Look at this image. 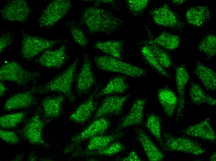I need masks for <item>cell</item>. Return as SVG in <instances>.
Returning <instances> with one entry per match:
<instances>
[{"mask_svg":"<svg viewBox=\"0 0 216 161\" xmlns=\"http://www.w3.org/2000/svg\"><path fill=\"white\" fill-rule=\"evenodd\" d=\"M95 83L91 61L85 53L82 68L76 77L75 91L79 96L88 93Z\"/></svg>","mask_w":216,"mask_h":161,"instance_id":"cell-12","label":"cell"},{"mask_svg":"<svg viewBox=\"0 0 216 161\" xmlns=\"http://www.w3.org/2000/svg\"><path fill=\"white\" fill-rule=\"evenodd\" d=\"M99 89V87H97L70 115L69 117L70 120L79 124H83L89 120L97 107V103L95 98Z\"/></svg>","mask_w":216,"mask_h":161,"instance_id":"cell-18","label":"cell"},{"mask_svg":"<svg viewBox=\"0 0 216 161\" xmlns=\"http://www.w3.org/2000/svg\"><path fill=\"white\" fill-rule=\"evenodd\" d=\"M0 137L3 141L11 145H16L20 141L16 133L11 131L1 129Z\"/></svg>","mask_w":216,"mask_h":161,"instance_id":"cell-38","label":"cell"},{"mask_svg":"<svg viewBox=\"0 0 216 161\" xmlns=\"http://www.w3.org/2000/svg\"><path fill=\"white\" fill-rule=\"evenodd\" d=\"M185 17L187 23L195 27L204 25L211 18L209 7L206 6L192 7L187 10Z\"/></svg>","mask_w":216,"mask_h":161,"instance_id":"cell-20","label":"cell"},{"mask_svg":"<svg viewBox=\"0 0 216 161\" xmlns=\"http://www.w3.org/2000/svg\"><path fill=\"white\" fill-rule=\"evenodd\" d=\"M96 67L105 72L121 74L133 78H140L146 74L142 67L107 55L96 56L93 59Z\"/></svg>","mask_w":216,"mask_h":161,"instance_id":"cell-3","label":"cell"},{"mask_svg":"<svg viewBox=\"0 0 216 161\" xmlns=\"http://www.w3.org/2000/svg\"><path fill=\"white\" fill-rule=\"evenodd\" d=\"M130 96L129 94L122 96H111L106 98L97 111L94 120L107 115L117 116L122 112L124 105Z\"/></svg>","mask_w":216,"mask_h":161,"instance_id":"cell-14","label":"cell"},{"mask_svg":"<svg viewBox=\"0 0 216 161\" xmlns=\"http://www.w3.org/2000/svg\"><path fill=\"white\" fill-rule=\"evenodd\" d=\"M125 148V146L119 141L112 142L104 148L94 150H85L81 149L80 146L75 149L72 155L75 157L94 155L109 156L122 151Z\"/></svg>","mask_w":216,"mask_h":161,"instance_id":"cell-24","label":"cell"},{"mask_svg":"<svg viewBox=\"0 0 216 161\" xmlns=\"http://www.w3.org/2000/svg\"><path fill=\"white\" fill-rule=\"evenodd\" d=\"M190 79V75L185 65H181L175 69V80L178 94V103L175 120H178L185 107V93L187 85Z\"/></svg>","mask_w":216,"mask_h":161,"instance_id":"cell-16","label":"cell"},{"mask_svg":"<svg viewBox=\"0 0 216 161\" xmlns=\"http://www.w3.org/2000/svg\"><path fill=\"white\" fill-rule=\"evenodd\" d=\"M111 125V122L104 117L95 119L88 126L80 133L73 136L70 144L64 150L65 154L72 152L83 141L98 135H103Z\"/></svg>","mask_w":216,"mask_h":161,"instance_id":"cell-7","label":"cell"},{"mask_svg":"<svg viewBox=\"0 0 216 161\" xmlns=\"http://www.w3.org/2000/svg\"><path fill=\"white\" fill-rule=\"evenodd\" d=\"M79 61L76 59L63 71L45 84L34 87L31 90L34 93L43 94L50 92L63 94L71 102L76 98L72 91V86L75 77V71Z\"/></svg>","mask_w":216,"mask_h":161,"instance_id":"cell-2","label":"cell"},{"mask_svg":"<svg viewBox=\"0 0 216 161\" xmlns=\"http://www.w3.org/2000/svg\"><path fill=\"white\" fill-rule=\"evenodd\" d=\"M146 125L149 131L156 139L162 148L164 142L162 135L160 118L155 114H151L147 118Z\"/></svg>","mask_w":216,"mask_h":161,"instance_id":"cell-34","label":"cell"},{"mask_svg":"<svg viewBox=\"0 0 216 161\" xmlns=\"http://www.w3.org/2000/svg\"><path fill=\"white\" fill-rule=\"evenodd\" d=\"M129 85L127 82L125 76H118L110 79L106 85L98 92L95 98L112 94H123L129 88Z\"/></svg>","mask_w":216,"mask_h":161,"instance_id":"cell-27","label":"cell"},{"mask_svg":"<svg viewBox=\"0 0 216 161\" xmlns=\"http://www.w3.org/2000/svg\"><path fill=\"white\" fill-rule=\"evenodd\" d=\"M190 98L192 102L197 105L206 104L212 106L216 105V99L207 94L198 84L192 82L189 90Z\"/></svg>","mask_w":216,"mask_h":161,"instance_id":"cell-29","label":"cell"},{"mask_svg":"<svg viewBox=\"0 0 216 161\" xmlns=\"http://www.w3.org/2000/svg\"><path fill=\"white\" fill-rule=\"evenodd\" d=\"M124 45L123 40H110L96 42L93 47L107 55L121 60Z\"/></svg>","mask_w":216,"mask_h":161,"instance_id":"cell-26","label":"cell"},{"mask_svg":"<svg viewBox=\"0 0 216 161\" xmlns=\"http://www.w3.org/2000/svg\"><path fill=\"white\" fill-rule=\"evenodd\" d=\"M40 76L38 72L25 69L15 61L6 62L0 69L1 81L13 82L20 86H25Z\"/></svg>","mask_w":216,"mask_h":161,"instance_id":"cell-5","label":"cell"},{"mask_svg":"<svg viewBox=\"0 0 216 161\" xmlns=\"http://www.w3.org/2000/svg\"><path fill=\"white\" fill-rule=\"evenodd\" d=\"M117 160L123 161H141L136 151L133 150L123 158H118L117 159Z\"/></svg>","mask_w":216,"mask_h":161,"instance_id":"cell-40","label":"cell"},{"mask_svg":"<svg viewBox=\"0 0 216 161\" xmlns=\"http://www.w3.org/2000/svg\"><path fill=\"white\" fill-rule=\"evenodd\" d=\"M13 41L12 35L10 34H3L0 38V52L1 54L3 50L10 45Z\"/></svg>","mask_w":216,"mask_h":161,"instance_id":"cell-39","label":"cell"},{"mask_svg":"<svg viewBox=\"0 0 216 161\" xmlns=\"http://www.w3.org/2000/svg\"><path fill=\"white\" fill-rule=\"evenodd\" d=\"M154 42L158 46L169 50H173L177 48L180 42V39L177 35L163 32L155 38Z\"/></svg>","mask_w":216,"mask_h":161,"instance_id":"cell-31","label":"cell"},{"mask_svg":"<svg viewBox=\"0 0 216 161\" xmlns=\"http://www.w3.org/2000/svg\"><path fill=\"white\" fill-rule=\"evenodd\" d=\"M37 159V157L34 154H31L28 157V160L29 161H36Z\"/></svg>","mask_w":216,"mask_h":161,"instance_id":"cell-44","label":"cell"},{"mask_svg":"<svg viewBox=\"0 0 216 161\" xmlns=\"http://www.w3.org/2000/svg\"><path fill=\"white\" fill-rule=\"evenodd\" d=\"M66 97L64 95L48 96L41 102L43 117L51 121L60 115L63 102Z\"/></svg>","mask_w":216,"mask_h":161,"instance_id":"cell-21","label":"cell"},{"mask_svg":"<svg viewBox=\"0 0 216 161\" xmlns=\"http://www.w3.org/2000/svg\"><path fill=\"white\" fill-rule=\"evenodd\" d=\"M124 133L119 132L108 135H101L90 139L88 143L84 150L86 151L97 150L108 146L115 140L121 138Z\"/></svg>","mask_w":216,"mask_h":161,"instance_id":"cell-30","label":"cell"},{"mask_svg":"<svg viewBox=\"0 0 216 161\" xmlns=\"http://www.w3.org/2000/svg\"><path fill=\"white\" fill-rule=\"evenodd\" d=\"M50 121L43 116L42 109L39 107L34 115L25 122L24 125L18 130L17 133L25 140L33 145L50 148L43 138V132L45 126Z\"/></svg>","mask_w":216,"mask_h":161,"instance_id":"cell-4","label":"cell"},{"mask_svg":"<svg viewBox=\"0 0 216 161\" xmlns=\"http://www.w3.org/2000/svg\"><path fill=\"white\" fill-rule=\"evenodd\" d=\"M61 42L62 41L60 40L49 39L24 33L21 41L20 52L23 58L31 59Z\"/></svg>","mask_w":216,"mask_h":161,"instance_id":"cell-9","label":"cell"},{"mask_svg":"<svg viewBox=\"0 0 216 161\" xmlns=\"http://www.w3.org/2000/svg\"><path fill=\"white\" fill-rule=\"evenodd\" d=\"M198 48L208 59L214 57L216 54V35L212 33L205 35L199 43Z\"/></svg>","mask_w":216,"mask_h":161,"instance_id":"cell-32","label":"cell"},{"mask_svg":"<svg viewBox=\"0 0 216 161\" xmlns=\"http://www.w3.org/2000/svg\"><path fill=\"white\" fill-rule=\"evenodd\" d=\"M141 53L148 63L162 76L170 79L171 76L159 63L152 52L146 45L143 46Z\"/></svg>","mask_w":216,"mask_h":161,"instance_id":"cell-35","label":"cell"},{"mask_svg":"<svg viewBox=\"0 0 216 161\" xmlns=\"http://www.w3.org/2000/svg\"><path fill=\"white\" fill-rule=\"evenodd\" d=\"M31 12L28 3L24 0L9 1L1 11L4 20L21 23L27 20Z\"/></svg>","mask_w":216,"mask_h":161,"instance_id":"cell-11","label":"cell"},{"mask_svg":"<svg viewBox=\"0 0 216 161\" xmlns=\"http://www.w3.org/2000/svg\"><path fill=\"white\" fill-rule=\"evenodd\" d=\"M164 144L162 149L169 151H177L198 156L205 150L198 142L192 139L177 137L168 133L163 134Z\"/></svg>","mask_w":216,"mask_h":161,"instance_id":"cell-6","label":"cell"},{"mask_svg":"<svg viewBox=\"0 0 216 161\" xmlns=\"http://www.w3.org/2000/svg\"><path fill=\"white\" fill-rule=\"evenodd\" d=\"M8 89L6 87L3 83L1 81L0 83V96H3Z\"/></svg>","mask_w":216,"mask_h":161,"instance_id":"cell-41","label":"cell"},{"mask_svg":"<svg viewBox=\"0 0 216 161\" xmlns=\"http://www.w3.org/2000/svg\"><path fill=\"white\" fill-rule=\"evenodd\" d=\"M136 133L137 139L149 161H160L164 159V154L157 147L143 130L137 129Z\"/></svg>","mask_w":216,"mask_h":161,"instance_id":"cell-22","label":"cell"},{"mask_svg":"<svg viewBox=\"0 0 216 161\" xmlns=\"http://www.w3.org/2000/svg\"><path fill=\"white\" fill-rule=\"evenodd\" d=\"M34 93L32 90L16 94L8 98L3 108L4 111L29 108L37 103Z\"/></svg>","mask_w":216,"mask_h":161,"instance_id":"cell-19","label":"cell"},{"mask_svg":"<svg viewBox=\"0 0 216 161\" xmlns=\"http://www.w3.org/2000/svg\"><path fill=\"white\" fill-rule=\"evenodd\" d=\"M66 49V45L62 44L56 50H46L37 59V62L47 68H61L70 58Z\"/></svg>","mask_w":216,"mask_h":161,"instance_id":"cell-15","label":"cell"},{"mask_svg":"<svg viewBox=\"0 0 216 161\" xmlns=\"http://www.w3.org/2000/svg\"><path fill=\"white\" fill-rule=\"evenodd\" d=\"M147 99L137 98L133 103L127 114L119 123L117 130L119 131L133 126H142L143 123L144 110Z\"/></svg>","mask_w":216,"mask_h":161,"instance_id":"cell-13","label":"cell"},{"mask_svg":"<svg viewBox=\"0 0 216 161\" xmlns=\"http://www.w3.org/2000/svg\"><path fill=\"white\" fill-rule=\"evenodd\" d=\"M216 155V152H214L210 156L209 159V160L212 161H215Z\"/></svg>","mask_w":216,"mask_h":161,"instance_id":"cell-45","label":"cell"},{"mask_svg":"<svg viewBox=\"0 0 216 161\" xmlns=\"http://www.w3.org/2000/svg\"><path fill=\"white\" fill-rule=\"evenodd\" d=\"M150 14L154 22L158 25L176 30L184 26L183 22L166 3L153 9Z\"/></svg>","mask_w":216,"mask_h":161,"instance_id":"cell-10","label":"cell"},{"mask_svg":"<svg viewBox=\"0 0 216 161\" xmlns=\"http://www.w3.org/2000/svg\"><path fill=\"white\" fill-rule=\"evenodd\" d=\"M70 31L73 38L76 43L83 48L88 46V40L82 29L77 27L73 26L70 28Z\"/></svg>","mask_w":216,"mask_h":161,"instance_id":"cell-37","label":"cell"},{"mask_svg":"<svg viewBox=\"0 0 216 161\" xmlns=\"http://www.w3.org/2000/svg\"><path fill=\"white\" fill-rule=\"evenodd\" d=\"M72 7L70 0H54L50 2L42 11L38 20L41 28H49L64 17Z\"/></svg>","mask_w":216,"mask_h":161,"instance_id":"cell-8","label":"cell"},{"mask_svg":"<svg viewBox=\"0 0 216 161\" xmlns=\"http://www.w3.org/2000/svg\"><path fill=\"white\" fill-rule=\"evenodd\" d=\"M158 99L165 114L173 116L177 107L178 99L174 92L167 87L159 89L157 91Z\"/></svg>","mask_w":216,"mask_h":161,"instance_id":"cell-23","label":"cell"},{"mask_svg":"<svg viewBox=\"0 0 216 161\" xmlns=\"http://www.w3.org/2000/svg\"><path fill=\"white\" fill-rule=\"evenodd\" d=\"M148 32L149 37L144 42L145 45L149 47L162 67L164 68H170L173 64L170 56L166 51L154 42L151 33L149 30Z\"/></svg>","mask_w":216,"mask_h":161,"instance_id":"cell-28","label":"cell"},{"mask_svg":"<svg viewBox=\"0 0 216 161\" xmlns=\"http://www.w3.org/2000/svg\"><path fill=\"white\" fill-rule=\"evenodd\" d=\"M95 1H96L95 2V6H98L101 3L111 4H114L115 3V1L113 0H97Z\"/></svg>","mask_w":216,"mask_h":161,"instance_id":"cell-42","label":"cell"},{"mask_svg":"<svg viewBox=\"0 0 216 161\" xmlns=\"http://www.w3.org/2000/svg\"><path fill=\"white\" fill-rule=\"evenodd\" d=\"M27 114V112L23 111L1 115L0 117V127L3 129L15 128L24 121Z\"/></svg>","mask_w":216,"mask_h":161,"instance_id":"cell-33","label":"cell"},{"mask_svg":"<svg viewBox=\"0 0 216 161\" xmlns=\"http://www.w3.org/2000/svg\"><path fill=\"white\" fill-rule=\"evenodd\" d=\"M126 3L130 12L134 15L141 14L147 7L148 0H127Z\"/></svg>","mask_w":216,"mask_h":161,"instance_id":"cell-36","label":"cell"},{"mask_svg":"<svg viewBox=\"0 0 216 161\" xmlns=\"http://www.w3.org/2000/svg\"><path fill=\"white\" fill-rule=\"evenodd\" d=\"M194 73L206 89L216 91V74L213 69L200 62H198Z\"/></svg>","mask_w":216,"mask_h":161,"instance_id":"cell-25","label":"cell"},{"mask_svg":"<svg viewBox=\"0 0 216 161\" xmlns=\"http://www.w3.org/2000/svg\"><path fill=\"white\" fill-rule=\"evenodd\" d=\"M180 132L190 136L195 137L212 143H215V133L211 124L209 117L182 130Z\"/></svg>","mask_w":216,"mask_h":161,"instance_id":"cell-17","label":"cell"},{"mask_svg":"<svg viewBox=\"0 0 216 161\" xmlns=\"http://www.w3.org/2000/svg\"><path fill=\"white\" fill-rule=\"evenodd\" d=\"M80 21L93 34L112 33L121 28L123 24L121 19L96 6L86 8L82 15Z\"/></svg>","mask_w":216,"mask_h":161,"instance_id":"cell-1","label":"cell"},{"mask_svg":"<svg viewBox=\"0 0 216 161\" xmlns=\"http://www.w3.org/2000/svg\"><path fill=\"white\" fill-rule=\"evenodd\" d=\"M171 1L172 3L178 5L182 4L186 1L184 0H173Z\"/></svg>","mask_w":216,"mask_h":161,"instance_id":"cell-43","label":"cell"},{"mask_svg":"<svg viewBox=\"0 0 216 161\" xmlns=\"http://www.w3.org/2000/svg\"><path fill=\"white\" fill-rule=\"evenodd\" d=\"M23 158V155L22 154H19L16 157L15 159H14V161H20Z\"/></svg>","mask_w":216,"mask_h":161,"instance_id":"cell-46","label":"cell"}]
</instances>
